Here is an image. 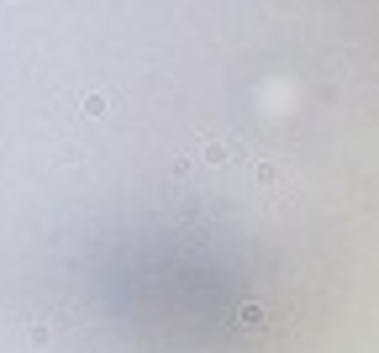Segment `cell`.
I'll list each match as a JSON object with an SVG mask.
<instances>
[{
	"instance_id": "cell-1",
	"label": "cell",
	"mask_w": 379,
	"mask_h": 353,
	"mask_svg": "<svg viewBox=\"0 0 379 353\" xmlns=\"http://www.w3.org/2000/svg\"><path fill=\"white\" fill-rule=\"evenodd\" d=\"M200 158H206V164H227V158H232V143L206 138V143H200Z\"/></svg>"
},
{
	"instance_id": "cell-3",
	"label": "cell",
	"mask_w": 379,
	"mask_h": 353,
	"mask_svg": "<svg viewBox=\"0 0 379 353\" xmlns=\"http://www.w3.org/2000/svg\"><path fill=\"white\" fill-rule=\"evenodd\" d=\"M237 322H242L248 332H264V311H259V306H242V311H237Z\"/></svg>"
},
{
	"instance_id": "cell-2",
	"label": "cell",
	"mask_w": 379,
	"mask_h": 353,
	"mask_svg": "<svg viewBox=\"0 0 379 353\" xmlns=\"http://www.w3.org/2000/svg\"><path fill=\"white\" fill-rule=\"evenodd\" d=\"M79 106H85V116H105V111H111V101H105L100 90H90V95H85Z\"/></svg>"
}]
</instances>
